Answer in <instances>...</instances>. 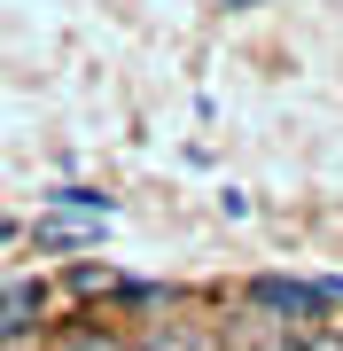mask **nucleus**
Listing matches in <instances>:
<instances>
[{
	"instance_id": "3",
	"label": "nucleus",
	"mask_w": 343,
	"mask_h": 351,
	"mask_svg": "<svg viewBox=\"0 0 343 351\" xmlns=\"http://www.w3.org/2000/svg\"><path fill=\"white\" fill-rule=\"evenodd\" d=\"M133 351H227V343H218V328H203V320H156Z\"/></svg>"
},
{
	"instance_id": "7",
	"label": "nucleus",
	"mask_w": 343,
	"mask_h": 351,
	"mask_svg": "<svg viewBox=\"0 0 343 351\" xmlns=\"http://www.w3.org/2000/svg\"><path fill=\"white\" fill-rule=\"evenodd\" d=\"M227 8H266V0H227Z\"/></svg>"
},
{
	"instance_id": "2",
	"label": "nucleus",
	"mask_w": 343,
	"mask_h": 351,
	"mask_svg": "<svg viewBox=\"0 0 343 351\" xmlns=\"http://www.w3.org/2000/svg\"><path fill=\"white\" fill-rule=\"evenodd\" d=\"M39 320H47V281H8L0 289V351L24 343Z\"/></svg>"
},
{
	"instance_id": "6",
	"label": "nucleus",
	"mask_w": 343,
	"mask_h": 351,
	"mask_svg": "<svg viewBox=\"0 0 343 351\" xmlns=\"http://www.w3.org/2000/svg\"><path fill=\"white\" fill-rule=\"evenodd\" d=\"M281 351H343V336H328V328H312V336H289Z\"/></svg>"
},
{
	"instance_id": "1",
	"label": "nucleus",
	"mask_w": 343,
	"mask_h": 351,
	"mask_svg": "<svg viewBox=\"0 0 343 351\" xmlns=\"http://www.w3.org/2000/svg\"><path fill=\"white\" fill-rule=\"evenodd\" d=\"M320 304H328L320 281H289V274H257L250 281V313L273 320V328H305V320H320Z\"/></svg>"
},
{
	"instance_id": "5",
	"label": "nucleus",
	"mask_w": 343,
	"mask_h": 351,
	"mask_svg": "<svg viewBox=\"0 0 343 351\" xmlns=\"http://www.w3.org/2000/svg\"><path fill=\"white\" fill-rule=\"evenodd\" d=\"M55 203H63V211H102L110 219V195H94V188H55Z\"/></svg>"
},
{
	"instance_id": "4",
	"label": "nucleus",
	"mask_w": 343,
	"mask_h": 351,
	"mask_svg": "<svg viewBox=\"0 0 343 351\" xmlns=\"http://www.w3.org/2000/svg\"><path fill=\"white\" fill-rule=\"evenodd\" d=\"M63 351H133V343L117 336V328H71V336H63Z\"/></svg>"
}]
</instances>
